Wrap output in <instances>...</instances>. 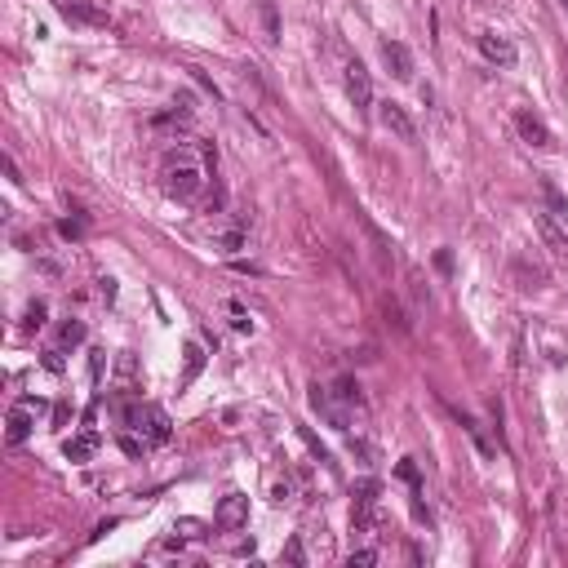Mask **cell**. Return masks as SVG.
Wrapping results in <instances>:
<instances>
[{
	"mask_svg": "<svg viewBox=\"0 0 568 568\" xmlns=\"http://www.w3.org/2000/svg\"><path fill=\"white\" fill-rule=\"evenodd\" d=\"M213 165H217V151L209 142H174L160 160V191L178 204H196L209 187Z\"/></svg>",
	"mask_w": 568,
	"mask_h": 568,
	"instance_id": "obj_1",
	"label": "cell"
},
{
	"mask_svg": "<svg viewBox=\"0 0 568 568\" xmlns=\"http://www.w3.org/2000/svg\"><path fill=\"white\" fill-rule=\"evenodd\" d=\"M120 409V418H125V426H134V431H142L147 435V444H165L169 435V418H165V409H156V404H116Z\"/></svg>",
	"mask_w": 568,
	"mask_h": 568,
	"instance_id": "obj_2",
	"label": "cell"
},
{
	"mask_svg": "<svg viewBox=\"0 0 568 568\" xmlns=\"http://www.w3.org/2000/svg\"><path fill=\"white\" fill-rule=\"evenodd\" d=\"M377 493H382V484L377 480H364V484L355 488V506H351V524L364 533V528H373L377 519Z\"/></svg>",
	"mask_w": 568,
	"mask_h": 568,
	"instance_id": "obj_3",
	"label": "cell"
},
{
	"mask_svg": "<svg viewBox=\"0 0 568 568\" xmlns=\"http://www.w3.org/2000/svg\"><path fill=\"white\" fill-rule=\"evenodd\" d=\"M213 524L226 528V533H240V528L249 524V497H244V493H226L222 501H217Z\"/></svg>",
	"mask_w": 568,
	"mask_h": 568,
	"instance_id": "obj_4",
	"label": "cell"
},
{
	"mask_svg": "<svg viewBox=\"0 0 568 568\" xmlns=\"http://www.w3.org/2000/svg\"><path fill=\"white\" fill-rule=\"evenodd\" d=\"M58 5V14L67 18V23H84V27H107L111 14L102 5H93V0H54Z\"/></svg>",
	"mask_w": 568,
	"mask_h": 568,
	"instance_id": "obj_5",
	"label": "cell"
},
{
	"mask_svg": "<svg viewBox=\"0 0 568 568\" xmlns=\"http://www.w3.org/2000/svg\"><path fill=\"white\" fill-rule=\"evenodd\" d=\"M377 120H382V129H386V134H395L400 142H418V125H413V116L400 107V102H382Z\"/></svg>",
	"mask_w": 568,
	"mask_h": 568,
	"instance_id": "obj_6",
	"label": "cell"
},
{
	"mask_svg": "<svg viewBox=\"0 0 568 568\" xmlns=\"http://www.w3.org/2000/svg\"><path fill=\"white\" fill-rule=\"evenodd\" d=\"M346 93H351L355 111H368V107H373V80H368V67H364V62H351V67H346Z\"/></svg>",
	"mask_w": 568,
	"mask_h": 568,
	"instance_id": "obj_7",
	"label": "cell"
},
{
	"mask_svg": "<svg viewBox=\"0 0 568 568\" xmlns=\"http://www.w3.org/2000/svg\"><path fill=\"white\" fill-rule=\"evenodd\" d=\"M533 226H537V235H542V244L555 253V258H568V231L560 222H555L551 213H533Z\"/></svg>",
	"mask_w": 568,
	"mask_h": 568,
	"instance_id": "obj_8",
	"label": "cell"
},
{
	"mask_svg": "<svg viewBox=\"0 0 568 568\" xmlns=\"http://www.w3.org/2000/svg\"><path fill=\"white\" fill-rule=\"evenodd\" d=\"M515 129H519V138L524 142H533V147H555V138H551V129H546V120L542 116H533V111H515Z\"/></svg>",
	"mask_w": 568,
	"mask_h": 568,
	"instance_id": "obj_9",
	"label": "cell"
},
{
	"mask_svg": "<svg viewBox=\"0 0 568 568\" xmlns=\"http://www.w3.org/2000/svg\"><path fill=\"white\" fill-rule=\"evenodd\" d=\"M480 54H484L488 62H497V67H510V62L519 58V49L506 40V36H497V32H484V36H480Z\"/></svg>",
	"mask_w": 568,
	"mask_h": 568,
	"instance_id": "obj_10",
	"label": "cell"
},
{
	"mask_svg": "<svg viewBox=\"0 0 568 568\" xmlns=\"http://www.w3.org/2000/svg\"><path fill=\"white\" fill-rule=\"evenodd\" d=\"M36 418H40V413H36L32 404H23V400H18L14 409H9V431H5V440H9V444H27V435H32Z\"/></svg>",
	"mask_w": 568,
	"mask_h": 568,
	"instance_id": "obj_11",
	"label": "cell"
},
{
	"mask_svg": "<svg viewBox=\"0 0 568 568\" xmlns=\"http://www.w3.org/2000/svg\"><path fill=\"white\" fill-rule=\"evenodd\" d=\"M382 58H386V67H391L395 80H413V54H409V45L382 40Z\"/></svg>",
	"mask_w": 568,
	"mask_h": 568,
	"instance_id": "obj_12",
	"label": "cell"
},
{
	"mask_svg": "<svg viewBox=\"0 0 568 568\" xmlns=\"http://www.w3.org/2000/svg\"><path fill=\"white\" fill-rule=\"evenodd\" d=\"M510 271H515L519 289H542V284H546V267H542V262H533V258H515V262H510Z\"/></svg>",
	"mask_w": 568,
	"mask_h": 568,
	"instance_id": "obj_13",
	"label": "cell"
},
{
	"mask_svg": "<svg viewBox=\"0 0 568 568\" xmlns=\"http://www.w3.org/2000/svg\"><path fill=\"white\" fill-rule=\"evenodd\" d=\"M542 200H546V213H551L555 222L568 226V196H564L555 182H546V178H542Z\"/></svg>",
	"mask_w": 568,
	"mask_h": 568,
	"instance_id": "obj_14",
	"label": "cell"
},
{
	"mask_svg": "<svg viewBox=\"0 0 568 568\" xmlns=\"http://www.w3.org/2000/svg\"><path fill=\"white\" fill-rule=\"evenodd\" d=\"M93 449H98V431H84V435H75V440L62 444L67 462H89V458H93Z\"/></svg>",
	"mask_w": 568,
	"mask_h": 568,
	"instance_id": "obj_15",
	"label": "cell"
},
{
	"mask_svg": "<svg viewBox=\"0 0 568 568\" xmlns=\"http://www.w3.org/2000/svg\"><path fill=\"white\" fill-rule=\"evenodd\" d=\"M258 14H262V36L267 45L280 40V14H276V0H258Z\"/></svg>",
	"mask_w": 568,
	"mask_h": 568,
	"instance_id": "obj_16",
	"label": "cell"
},
{
	"mask_svg": "<svg viewBox=\"0 0 568 568\" xmlns=\"http://www.w3.org/2000/svg\"><path fill=\"white\" fill-rule=\"evenodd\" d=\"M333 395L342 400V409H364V395H359V382H355V377H338Z\"/></svg>",
	"mask_w": 568,
	"mask_h": 568,
	"instance_id": "obj_17",
	"label": "cell"
},
{
	"mask_svg": "<svg viewBox=\"0 0 568 568\" xmlns=\"http://www.w3.org/2000/svg\"><path fill=\"white\" fill-rule=\"evenodd\" d=\"M453 418H458L462 426H466V435H471V440H475V449L484 453V458H493V444L484 440V426H480L475 418H471V413H462V409H453Z\"/></svg>",
	"mask_w": 568,
	"mask_h": 568,
	"instance_id": "obj_18",
	"label": "cell"
},
{
	"mask_svg": "<svg viewBox=\"0 0 568 568\" xmlns=\"http://www.w3.org/2000/svg\"><path fill=\"white\" fill-rule=\"evenodd\" d=\"M204 368V346L200 342H187V368H182V386H191Z\"/></svg>",
	"mask_w": 568,
	"mask_h": 568,
	"instance_id": "obj_19",
	"label": "cell"
},
{
	"mask_svg": "<svg viewBox=\"0 0 568 568\" xmlns=\"http://www.w3.org/2000/svg\"><path fill=\"white\" fill-rule=\"evenodd\" d=\"M244 226H249V222L240 217V222H235V231H222V235H217V249H222V253H240L244 249Z\"/></svg>",
	"mask_w": 568,
	"mask_h": 568,
	"instance_id": "obj_20",
	"label": "cell"
},
{
	"mask_svg": "<svg viewBox=\"0 0 568 568\" xmlns=\"http://www.w3.org/2000/svg\"><path fill=\"white\" fill-rule=\"evenodd\" d=\"M226 316H231V324H235V329H240V333H249V329H253V320H249V311H244V307H240V302H235V298H231V302H226Z\"/></svg>",
	"mask_w": 568,
	"mask_h": 568,
	"instance_id": "obj_21",
	"label": "cell"
},
{
	"mask_svg": "<svg viewBox=\"0 0 568 568\" xmlns=\"http://www.w3.org/2000/svg\"><path fill=\"white\" fill-rule=\"evenodd\" d=\"M45 316H49V307H45L40 298H36L32 307H27V320H23V329H27V333H32V329H40V324H45Z\"/></svg>",
	"mask_w": 568,
	"mask_h": 568,
	"instance_id": "obj_22",
	"label": "cell"
},
{
	"mask_svg": "<svg viewBox=\"0 0 568 568\" xmlns=\"http://www.w3.org/2000/svg\"><path fill=\"white\" fill-rule=\"evenodd\" d=\"M58 235H62V240H80V235H84V213L80 217H62V222H58Z\"/></svg>",
	"mask_w": 568,
	"mask_h": 568,
	"instance_id": "obj_23",
	"label": "cell"
},
{
	"mask_svg": "<svg viewBox=\"0 0 568 568\" xmlns=\"http://www.w3.org/2000/svg\"><path fill=\"white\" fill-rule=\"evenodd\" d=\"M84 342V324L80 320H67V324H62V346H80Z\"/></svg>",
	"mask_w": 568,
	"mask_h": 568,
	"instance_id": "obj_24",
	"label": "cell"
},
{
	"mask_svg": "<svg viewBox=\"0 0 568 568\" xmlns=\"http://www.w3.org/2000/svg\"><path fill=\"white\" fill-rule=\"evenodd\" d=\"M187 75H191V80H196V84H200V89H204V93H209V98H213V102H217V98H222V93H217V84H213V80H209V75H204L200 67H187Z\"/></svg>",
	"mask_w": 568,
	"mask_h": 568,
	"instance_id": "obj_25",
	"label": "cell"
},
{
	"mask_svg": "<svg viewBox=\"0 0 568 568\" xmlns=\"http://www.w3.org/2000/svg\"><path fill=\"white\" fill-rule=\"evenodd\" d=\"M395 475H400V480H404V484H413V493H418V484H422V480H418V466H413V462H409V458H404V462H400V466H395Z\"/></svg>",
	"mask_w": 568,
	"mask_h": 568,
	"instance_id": "obj_26",
	"label": "cell"
},
{
	"mask_svg": "<svg viewBox=\"0 0 568 568\" xmlns=\"http://www.w3.org/2000/svg\"><path fill=\"white\" fill-rule=\"evenodd\" d=\"M351 568H368V564H377V551L373 546H364V551H351V560H346Z\"/></svg>",
	"mask_w": 568,
	"mask_h": 568,
	"instance_id": "obj_27",
	"label": "cell"
},
{
	"mask_svg": "<svg viewBox=\"0 0 568 568\" xmlns=\"http://www.w3.org/2000/svg\"><path fill=\"white\" fill-rule=\"evenodd\" d=\"M284 560H289V564H307V551H302L298 537H289V546H284Z\"/></svg>",
	"mask_w": 568,
	"mask_h": 568,
	"instance_id": "obj_28",
	"label": "cell"
},
{
	"mask_svg": "<svg viewBox=\"0 0 568 568\" xmlns=\"http://www.w3.org/2000/svg\"><path fill=\"white\" fill-rule=\"evenodd\" d=\"M386 316H391V320H395V329H400V333H409V320H404V316H400V307H395V302H391V298H386Z\"/></svg>",
	"mask_w": 568,
	"mask_h": 568,
	"instance_id": "obj_29",
	"label": "cell"
},
{
	"mask_svg": "<svg viewBox=\"0 0 568 568\" xmlns=\"http://www.w3.org/2000/svg\"><path fill=\"white\" fill-rule=\"evenodd\" d=\"M120 449H125V453H134V458H138V453L147 449V440H134V435H120Z\"/></svg>",
	"mask_w": 568,
	"mask_h": 568,
	"instance_id": "obj_30",
	"label": "cell"
},
{
	"mask_svg": "<svg viewBox=\"0 0 568 568\" xmlns=\"http://www.w3.org/2000/svg\"><path fill=\"white\" fill-rule=\"evenodd\" d=\"M174 533H182V537H200V524H196V519H178Z\"/></svg>",
	"mask_w": 568,
	"mask_h": 568,
	"instance_id": "obj_31",
	"label": "cell"
},
{
	"mask_svg": "<svg viewBox=\"0 0 568 568\" xmlns=\"http://www.w3.org/2000/svg\"><path fill=\"white\" fill-rule=\"evenodd\" d=\"M45 368H49V373H62V351H45Z\"/></svg>",
	"mask_w": 568,
	"mask_h": 568,
	"instance_id": "obj_32",
	"label": "cell"
},
{
	"mask_svg": "<svg viewBox=\"0 0 568 568\" xmlns=\"http://www.w3.org/2000/svg\"><path fill=\"white\" fill-rule=\"evenodd\" d=\"M435 267H440V271H453V253L440 249V253H435Z\"/></svg>",
	"mask_w": 568,
	"mask_h": 568,
	"instance_id": "obj_33",
	"label": "cell"
},
{
	"mask_svg": "<svg viewBox=\"0 0 568 568\" xmlns=\"http://www.w3.org/2000/svg\"><path fill=\"white\" fill-rule=\"evenodd\" d=\"M5 174H9V182H14V187L23 182V174H18V165H14V160H9V156H5Z\"/></svg>",
	"mask_w": 568,
	"mask_h": 568,
	"instance_id": "obj_34",
	"label": "cell"
},
{
	"mask_svg": "<svg viewBox=\"0 0 568 568\" xmlns=\"http://www.w3.org/2000/svg\"><path fill=\"white\" fill-rule=\"evenodd\" d=\"M289 497H293V484L284 480V484H276V501H289Z\"/></svg>",
	"mask_w": 568,
	"mask_h": 568,
	"instance_id": "obj_35",
	"label": "cell"
},
{
	"mask_svg": "<svg viewBox=\"0 0 568 568\" xmlns=\"http://www.w3.org/2000/svg\"><path fill=\"white\" fill-rule=\"evenodd\" d=\"M555 5H560V9H564V14H568V0H555Z\"/></svg>",
	"mask_w": 568,
	"mask_h": 568,
	"instance_id": "obj_36",
	"label": "cell"
}]
</instances>
